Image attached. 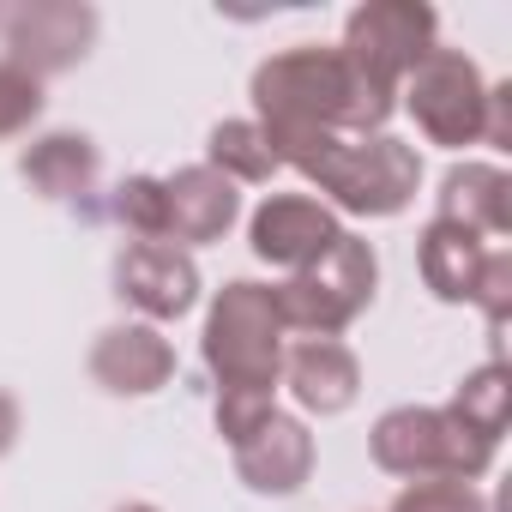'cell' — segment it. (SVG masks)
<instances>
[{
	"label": "cell",
	"instance_id": "d4e9b609",
	"mask_svg": "<svg viewBox=\"0 0 512 512\" xmlns=\"http://www.w3.org/2000/svg\"><path fill=\"white\" fill-rule=\"evenodd\" d=\"M13 440H19V398L0 392V458L13 452Z\"/></svg>",
	"mask_w": 512,
	"mask_h": 512
},
{
	"label": "cell",
	"instance_id": "277c9868",
	"mask_svg": "<svg viewBox=\"0 0 512 512\" xmlns=\"http://www.w3.org/2000/svg\"><path fill=\"white\" fill-rule=\"evenodd\" d=\"M374 284H380L374 247L362 235H338L314 266H302L284 290H272V302H278L284 326H296L308 338H332L374 302Z\"/></svg>",
	"mask_w": 512,
	"mask_h": 512
},
{
	"label": "cell",
	"instance_id": "484cf974",
	"mask_svg": "<svg viewBox=\"0 0 512 512\" xmlns=\"http://www.w3.org/2000/svg\"><path fill=\"white\" fill-rule=\"evenodd\" d=\"M121 512H157V506H145V500H133V506H121Z\"/></svg>",
	"mask_w": 512,
	"mask_h": 512
},
{
	"label": "cell",
	"instance_id": "9a60e30c",
	"mask_svg": "<svg viewBox=\"0 0 512 512\" xmlns=\"http://www.w3.org/2000/svg\"><path fill=\"white\" fill-rule=\"evenodd\" d=\"M506 193H512L506 169H494V163H464V169H452V175L440 181V217L458 223V229H470V235H506V229H512Z\"/></svg>",
	"mask_w": 512,
	"mask_h": 512
},
{
	"label": "cell",
	"instance_id": "5bb4252c",
	"mask_svg": "<svg viewBox=\"0 0 512 512\" xmlns=\"http://www.w3.org/2000/svg\"><path fill=\"white\" fill-rule=\"evenodd\" d=\"M284 374H290V392L302 398V410H320V416L350 410L356 392H362V362L338 338H302L284 356Z\"/></svg>",
	"mask_w": 512,
	"mask_h": 512
},
{
	"label": "cell",
	"instance_id": "52a82bcc",
	"mask_svg": "<svg viewBox=\"0 0 512 512\" xmlns=\"http://www.w3.org/2000/svg\"><path fill=\"white\" fill-rule=\"evenodd\" d=\"M428 49H434V7H422V0H374V7H356L344 25L350 67L392 97Z\"/></svg>",
	"mask_w": 512,
	"mask_h": 512
},
{
	"label": "cell",
	"instance_id": "7c38bea8",
	"mask_svg": "<svg viewBox=\"0 0 512 512\" xmlns=\"http://www.w3.org/2000/svg\"><path fill=\"white\" fill-rule=\"evenodd\" d=\"M169 374H175V350L151 326H115L91 350V380L121 398H145V392L169 386Z\"/></svg>",
	"mask_w": 512,
	"mask_h": 512
},
{
	"label": "cell",
	"instance_id": "8992f818",
	"mask_svg": "<svg viewBox=\"0 0 512 512\" xmlns=\"http://www.w3.org/2000/svg\"><path fill=\"white\" fill-rule=\"evenodd\" d=\"M404 103L434 145H476L488 127V85L464 49H428L404 73Z\"/></svg>",
	"mask_w": 512,
	"mask_h": 512
},
{
	"label": "cell",
	"instance_id": "44dd1931",
	"mask_svg": "<svg viewBox=\"0 0 512 512\" xmlns=\"http://www.w3.org/2000/svg\"><path fill=\"white\" fill-rule=\"evenodd\" d=\"M37 115H43V79H31L13 61H0V139L25 133Z\"/></svg>",
	"mask_w": 512,
	"mask_h": 512
},
{
	"label": "cell",
	"instance_id": "7a4b0ae2",
	"mask_svg": "<svg viewBox=\"0 0 512 512\" xmlns=\"http://www.w3.org/2000/svg\"><path fill=\"white\" fill-rule=\"evenodd\" d=\"M278 163H296L308 181H320V193H332L344 211L356 217H392L416 199L422 187V157L404 139H338V133H284L266 139Z\"/></svg>",
	"mask_w": 512,
	"mask_h": 512
},
{
	"label": "cell",
	"instance_id": "30bf717a",
	"mask_svg": "<svg viewBox=\"0 0 512 512\" xmlns=\"http://www.w3.org/2000/svg\"><path fill=\"white\" fill-rule=\"evenodd\" d=\"M115 278H121V296L139 314H151V320H181L199 302V272H193L187 253L169 247V241H133L121 253Z\"/></svg>",
	"mask_w": 512,
	"mask_h": 512
},
{
	"label": "cell",
	"instance_id": "3957f363",
	"mask_svg": "<svg viewBox=\"0 0 512 512\" xmlns=\"http://www.w3.org/2000/svg\"><path fill=\"white\" fill-rule=\"evenodd\" d=\"M205 362L223 392H272L284 374V320L266 284H223L205 320Z\"/></svg>",
	"mask_w": 512,
	"mask_h": 512
},
{
	"label": "cell",
	"instance_id": "d6986e66",
	"mask_svg": "<svg viewBox=\"0 0 512 512\" xmlns=\"http://www.w3.org/2000/svg\"><path fill=\"white\" fill-rule=\"evenodd\" d=\"M506 404H512V380H506V368H500V362H488V368H476V374L458 386L452 416H458L470 434L500 440V428H506Z\"/></svg>",
	"mask_w": 512,
	"mask_h": 512
},
{
	"label": "cell",
	"instance_id": "603a6c76",
	"mask_svg": "<svg viewBox=\"0 0 512 512\" xmlns=\"http://www.w3.org/2000/svg\"><path fill=\"white\" fill-rule=\"evenodd\" d=\"M272 392H217V434L229 446H241L260 422H272Z\"/></svg>",
	"mask_w": 512,
	"mask_h": 512
},
{
	"label": "cell",
	"instance_id": "cb8c5ba5",
	"mask_svg": "<svg viewBox=\"0 0 512 512\" xmlns=\"http://www.w3.org/2000/svg\"><path fill=\"white\" fill-rule=\"evenodd\" d=\"M470 302H482V308H488V320H494V326H506V314H512V253H488L482 284H476V296H470Z\"/></svg>",
	"mask_w": 512,
	"mask_h": 512
},
{
	"label": "cell",
	"instance_id": "ffe728a7",
	"mask_svg": "<svg viewBox=\"0 0 512 512\" xmlns=\"http://www.w3.org/2000/svg\"><path fill=\"white\" fill-rule=\"evenodd\" d=\"M392 512H488V500H482L470 482H452V476H422V482H410V488L392 500Z\"/></svg>",
	"mask_w": 512,
	"mask_h": 512
},
{
	"label": "cell",
	"instance_id": "7402d4cb",
	"mask_svg": "<svg viewBox=\"0 0 512 512\" xmlns=\"http://www.w3.org/2000/svg\"><path fill=\"white\" fill-rule=\"evenodd\" d=\"M115 217H121L133 235L163 241V181H151V175L121 181V193H115Z\"/></svg>",
	"mask_w": 512,
	"mask_h": 512
},
{
	"label": "cell",
	"instance_id": "ac0fdd59",
	"mask_svg": "<svg viewBox=\"0 0 512 512\" xmlns=\"http://www.w3.org/2000/svg\"><path fill=\"white\" fill-rule=\"evenodd\" d=\"M205 169H217L223 181H272L278 157H272L260 121H223V127H211V163Z\"/></svg>",
	"mask_w": 512,
	"mask_h": 512
},
{
	"label": "cell",
	"instance_id": "e0dca14e",
	"mask_svg": "<svg viewBox=\"0 0 512 512\" xmlns=\"http://www.w3.org/2000/svg\"><path fill=\"white\" fill-rule=\"evenodd\" d=\"M19 169H25V181H31L37 193H49V199H85L91 181H97V145H91L85 133H49V139H37V145L19 157Z\"/></svg>",
	"mask_w": 512,
	"mask_h": 512
},
{
	"label": "cell",
	"instance_id": "2e32d148",
	"mask_svg": "<svg viewBox=\"0 0 512 512\" xmlns=\"http://www.w3.org/2000/svg\"><path fill=\"white\" fill-rule=\"evenodd\" d=\"M482 266H488L482 235H470V229H458L446 217H434L422 229V278H428V290L440 302H470L476 284H482Z\"/></svg>",
	"mask_w": 512,
	"mask_h": 512
},
{
	"label": "cell",
	"instance_id": "4fadbf2b",
	"mask_svg": "<svg viewBox=\"0 0 512 512\" xmlns=\"http://www.w3.org/2000/svg\"><path fill=\"white\" fill-rule=\"evenodd\" d=\"M235 211H241L235 181H223L205 163L163 181V235H175V241H217L235 223Z\"/></svg>",
	"mask_w": 512,
	"mask_h": 512
},
{
	"label": "cell",
	"instance_id": "ba28073f",
	"mask_svg": "<svg viewBox=\"0 0 512 512\" xmlns=\"http://www.w3.org/2000/svg\"><path fill=\"white\" fill-rule=\"evenodd\" d=\"M91 43H97V13L79 0H25L19 13H7V49H13L7 61L25 67L31 79L79 67Z\"/></svg>",
	"mask_w": 512,
	"mask_h": 512
},
{
	"label": "cell",
	"instance_id": "8fae6325",
	"mask_svg": "<svg viewBox=\"0 0 512 512\" xmlns=\"http://www.w3.org/2000/svg\"><path fill=\"white\" fill-rule=\"evenodd\" d=\"M235 470L253 494H296L314 470V434L296 416H272L235 446Z\"/></svg>",
	"mask_w": 512,
	"mask_h": 512
},
{
	"label": "cell",
	"instance_id": "5b68a950",
	"mask_svg": "<svg viewBox=\"0 0 512 512\" xmlns=\"http://www.w3.org/2000/svg\"><path fill=\"white\" fill-rule=\"evenodd\" d=\"M374 464L392 476H452L470 482L494 464V440L470 434L452 410H422V404H398L374 422Z\"/></svg>",
	"mask_w": 512,
	"mask_h": 512
},
{
	"label": "cell",
	"instance_id": "9c48e42d",
	"mask_svg": "<svg viewBox=\"0 0 512 512\" xmlns=\"http://www.w3.org/2000/svg\"><path fill=\"white\" fill-rule=\"evenodd\" d=\"M338 235H344L338 217L308 193H272L260 211H253V253H260L266 266H296L302 272Z\"/></svg>",
	"mask_w": 512,
	"mask_h": 512
},
{
	"label": "cell",
	"instance_id": "6da1fadb",
	"mask_svg": "<svg viewBox=\"0 0 512 512\" xmlns=\"http://www.w3.org/2000/svg\"><path fill=\"white\" fill-rule=\"evenodd\" d=\"M253 109H260V133H374L392 115V91L362 79L344 49H290L272 55L253 73Z\"/></svg>",
	"mask_w": 512,
	"mask_h": 512
}]
</instances>
